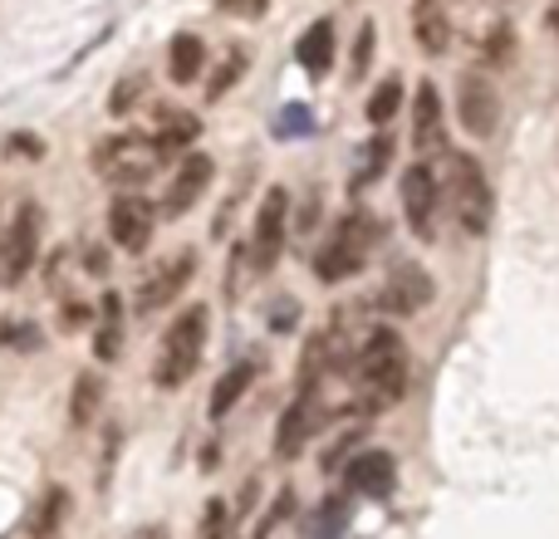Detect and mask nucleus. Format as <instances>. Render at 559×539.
I'll return each mask as SVG.
<instances>
[{
    "mask_svg": "<svg viewBox=\"0 0 559 539\" xmlns=\"http://www.w3.org/2000/svg\"><path fill=\"white\" fill-rule=\"evenodd\" d=\"M64 511H69V495L59 491V486H49V491H45V505H39L35 520H29V535H35V539L59 535V525H64Z\"/></svg>",
    "mask_w": 559,
    "mask_h": 539,
    "instance_id": "obj_24",
    "label": "nucleus"
},
{
    "mask_svg": "<svg viewBox=\"0 0 559 539\" xmlns=\"http://www.w3.org/2000/svg\"><path fill=\"white\" fill-rule=\"evenodd\" d=\"M442 182V206L456 216L466 236H486L491 231V216H496V196H491V182H486L481 163L472 153H452L447 147V172L437 177Z\"/></svg>",
    "mask_w": 559,
    "mask_h": 539,
    "instance_id": "obj_3",
    "label": "nucleus"
},
{
    "mask_svg": "<svg viewBox=\"0 0 559 539\" xmlns=\"http://www.w3.org/2000/svg\"><path fill=\"white\" fill-rule=\"evenodd\" d=\"M192 275H197V255L192 251L167 255L163 265H153V275H143V285H138V295H133V309L143 319L157 314V309H167L187 285H192Z\"/></svg>",
    "mask_w": 559,
    "mask_h": 539,
    "instance_id": "obj_9",
    "label": "nucleus"
},
{
    "mask_svg": "<svg viewBox=\"0 0 559 539\" xmlns=\"http://www.w3.org/2000/svg\"><path fill=\"white\" fill-rule=\"evenodd\" d=\"M212 177H216L212 157H206V153H182V163H177L173 182H167V192H163V206H157V216H187L206 196Z\"/></svg>",
    "mask_w": 559,
    "mask_h": 539,
    "instance_id": "obj_13",
    "label": "nucleus"
},
{
    "mask_svg": "<svg viewBox=\"0 0 559 539\" xmlns=\"http://www.w3.org/2000/svg\"><path fill=\"white\" fill-rule=\"evenodd\" d=\"M456 123L472 137H491L501 123V94H496L491 79L481 74H462L456 79Z\"/></svg>",
    "mask_w": 559,
    "mask_h": 539,
    "instance_id": "obj_10",
    "label": "nucleus"
},
{
    "mask_svg": "<svg viewBox=\"0 0 559 539\" xmlns=\"http://www.w3.org/2000/svg\"><path fill=\"white\" fill-rule=\"evenodd\" d=\"M378 245V216L373 212H344L334 226H329L324 245L314 251V279L319 285H344V279H354L358 270L368 265V255H373Z\"/></svg>",
    "mask_w": 559,
    "mask_h": 539,
    "instance_id": "obj_2",
    "label": "nucleus"
},
{
    "mask_svg": "<svg viewBox=\"0 0 559 539\" xmlns=\"http://www.w3.org/2000/svg\"><path fill=\"white\" fill-rule=\"evenodd\" d=\"M98 378L94 373H79L74 378V403H69V417H74V427H88L94 422V412H98Z\"/></svg>",
    "mask_w": 559,
    "mask_h": 539,
    "instance_id": "obj_25",
    "label": "nucleus"
},
{
    "mask_svg": "<svg viewBox=\"0 0 559 539\" xmlns=\"http://www.w3.org/2000/svg\"><path fill=\"white\" fill-rule=\"evenodd\" d=\"M241 69H246V55H241V49H236V55L226 59V64H222V69H216V74H212V84H206V94H212V98H222L226 88H231L236 79H241Z\"/></svg>",
    "mask_w": 559,
    "mask_h": 539,
    "instance_id": "obj_27",
    "label": "nucleus"
},
{
    "mask_svg": "<svg viewBox=\"0 0 559 539\" xmlns=\"http://www.w3.org/2000/svg\"><path fill=\"white\" fill-rule=\"evenodd\" d=\"M226 535V505L212 501L206 505V525H202V539H222Z\"/></svg>",
    "mask_w": 559,
    "mask_h": 539,
    "instance_id": "obj_30",
    "label": "nucleus"
},
{
    "mask_svg": "<svg viewBox=\"0 0 559 539\" xmlns=\"http://www.w3.org/2000/svg\"><path fill=\"white\" fill-rule=\"evenodd\" d=\"M348 486H354L358 495H368V501H383V495H393V486H397V462L388 452L354 456V466H348Z\"/></svg>",
    "mask_w": 559,
    "mask_h": 539,
    "instance_id": "obj_16",
    "label": "nucleus"
},
{
    "mask_svg": "<svg viewBox=\"0 0 559 539\" xmlns=\"http://www.w3.org/2000/svg\"><path fill=\"white\" fill-rule=\"evenodd\" d=\"M407 378H413V354H407L403 334L397 328H373V334L358 344L354 363H348V383H354L358 412H388V407L403 403Z\"/></svg>",
    "mask_w": 559,
    "mask_h": 539,
    "instance_id": "obj_1",
    "label": "nucleus"
},
{
    "mask_svg": "<svg viewBox=\"0 0 559 539\" xmlns=\"http://www.w3.org/2000/svg\"><path fill=\"white\" fill-rule=\"evenodd\" d=\"M265 5H271V0H222V10H226V15H241V20L265 15Z\"/></svg>",
    "mask_w": 559,
    "mask_h": 539,
    "instance_id": "obj_31",
    "label": "nucleus"
},
{
    "mask_svg": "<svg viewBox=\"0 0 559 539\" xmlns=\"http://www.w3.org/2000/svg\"><path fill=\"white\" fill-rule=\"evenodd\" d=\"M427 304H432V275L423 265H393V275L383 279V295H378V309L393 319H413Z\"/></svg>",
    "mask_w": 559,
    "mask_h": 539,
    "instance_id": "obj_14",
    "label": "nucleus"
},
{
    "mask_svg": "<svg viewBox=\"0 0 559 539\" xmlns=\"http://www.w3.org/2000/svg\"><path fill=\"white\" fill-rule=\"evenodd\" d=\"M206 69V45L197 35H173V45H167V74H173V84H192L197 74Z\"/></svg>",
    "mask_w": 559,
    "mask_h": 539,
    "instance_id": "obj_21",
    "label": "nucleus"
},
{
    "mask_svg": "<svg viewBox=\"0 0 559 539\" xmlns=\"http://www.w3.org/2000/svg\"><path fill=\"white\" fill-rule=\"evenodd\" d=\"M289 511H295V491H280V495H275V505H271V511H265V520H261V530H255V535H271L275 525L289 515Z\"/></svg>",
    "mask_w": 559,
    "mask_h": 539,
    "instance_id": "obj_28",
    "label": "nucleus"
},
{
    "mask_svg": "<svg viewBox=\"0 0 559 539\" xmlns=\"http://www.w3.org/2000/svg\"><path fill=\"white\" fill-rule=\"evenodd\" d=\"M413 147L423 163L432 153H447V108H442V94H437L432 79H423L413 94Z\"/></svg>",
    "mask_w": 559,
    "mask_h": 539,
    "instance_id": "obj_15",
    "label": "nucleus"
},
{
    "mask_svg": "<svg viewBox=\"0 0 559 539\" xmlns=\"http://www.w3.org/2000/svg\"><path fill=\"white\" fill-rule=\"evenodd\" d=\"M10 153H15V157H45V143H39V137H25V133H20V137H10Z\"/></svg>",
    "mask_w": 559,
    "mask_h": 539,
    "instance_id": "obj_32",
    "label": "nucleus"
},
{
    "mask_svg": "<svg viewBox=\"0 0 559 539\" xmlns=\"http://www.w3.org/2000/svg\"><path fill=\"white\" fill-rule=\"evenodd\" d=\"M397 108H403V79H397V74H388L383 84H378L373 94H368V108H364V118H368V123L378 128V133H383V128H388V123H393V118H397Z\"/></svg>",
    "mask_w": 559,
    "mask_h": 539,
    "instance_id": "obj_22",
    "label": "nucleus"
},
{
    "mask_svg": "<svg viewBox=\"0 0 559 539\" xmlns=\"http://www.w3.org/2000/svg\"><path fill=\"white\" fill-rule=\"evenodd\" d=\"M153 231H157V206L143 192H118L108 202V236H114L118 251H128V255L147 251Z\"/></svg>",
    "mask_w": 559,
    "mask_h": 539,
    "instance_id": "obj_7",
    "label": "nucleus"
},
{
    "mask_svg": "<svg viewBox=\"0 0 559 539\" xmlns=\"http://www.w3.org/2000/svg\"><path fill=\"white\" fill-rule=\"evenodd\" d=\"M413 35L423 45V55H447L452 45V20H447L442 0H413Z\"/></svg>",
    "mask_w": 559,
    "mask_h": 539,
    "instance_id": "obj_17",
    "label": "nucleus"
},
{
    "mask_svg": "<svg viewBox=\"0 0 559 539\" xmlns=\"http://www.w3.org/2000/svg\"><path fill=\"white\" fill-rule=\"evenodd\" d=\"M437 212H442V182H437V172L417 157L403 172V216H407V226H413V236L427 241L437 226Z\"/></svg>",
    "mask_w": 559,
    "mask_h": 539,
    "instance_id": "obj_11",
    "label": "nucleus"
},
{
    "mask_svg": "<svg viewBox=\"0 0 559 539\" xmlns=\"http://www.w3.org/2000/svg\"><path fill=\"white\" fill-rule=\"evenodd\" d=\"M251 383H255V363L251 358H241L236 368H226L222 378H216V387H212V403H206V412L212 417H226L236 403H241L246 393H251Z\"/></svg>",
    "mask_w": 559,
    "mask_h": 539,
    "instance_id": "obj_20",
    "label": "nucleus"
},
{
    "mask_svg": "<svg viewBox=\"0 0 559 539\" xmlns=\"http://www.w3.org/2000/svg\"><path fill=\"white\" fill-rule=\"evenodd\" d=\"M197 133H202V123H197L192 113H182V108H163L147 137H153V143L163 147V157H182L187 147L197 143Z\"/></svg>",
    "mask_w": 559,
    "mask_h": 539,
    "instance_id": "obj_18",
    "label": "nucleus"
},
{
    "mask_svg": "<svg viewBox=\"0 0 559 539\" xmlns=\"http://www.w3.org/2000/svg\"><path fill=\"white\" fill-rule=\"evenodd\" d=\"M138 94H143V79L133 74V79H123V88H118L114 98H108V108H114V113H128V104H133Z\"/></svg>",
    "mask_w": 559,
    "mask_h": 539,
    "instance_id": "obj_29",
    "label": "nucleus"
},
{
    "mask_svg": "<svg viewBox=\"0 0 559 539\" xmlns=\"http://www.w3.org/2000/svg\"><path fill=\"white\" fill-rule=\"evenodd\" d=\"M206 334H212V309L206 304H192L167 324L163 344H157V358H153V383L157 387H182L187 378L197 373L206 354Z\"/></svg>",
    "mask_w": 559,
    "mask_h": 539,
    "instance_id": "obj_4",
    "label": "nucleus"
},
{
    "mask_svg": "<svg viewBox=\"0 0 559 539\" xmlns=\"http://www.w3.org/2000/svg\"><path fill=\"white\" fill-rule=\"evenodd\" d=\"M285 241H289V192L285 187H271L261 196V212H255V226H251V270L255 275H271L275 261L285 255Z\"/></svg>",
    "mask_w": 559,
    "mask_h": 539,
    "instance_id": "obj_6",
    "label": "nucleus"
},
{
    "mask_svg": "<svg viewBox=\"0 0 559 539\" xmlns=\"http://www.w3.org/2000/svg\"><path fill=\"white\" fill-rule=\"evenodd\" d=\"M319 422H324V407H319V387H305V383H299V397L285 407V417H280V427H275V456H280V462H289V456L305 452L309 436L319 432Z\"/></svg>",
    "mask_w": 559,
    "mask_h": 539,
    "instance_id": "obj_12",
    "label": "nucleus"
},
{
    "mask_svg": "<svg viewBox=\"0 0 559 539\" xmlns=\"http://www.w3.org/2000/svg\"><path fill=\"white\" fill-rule=\"evenodd\" d=\"M373 45H378V29H373V20H364V25H358V39H354V79H364V74H368Z\"/></svg>",
    "mask_w": 559,
    "mask_h": 539,
    "instance_id": "obj_26",
    "label": "nucleus"
},
{
    "mask_svg": "<svg viewBox=\"0 0 559 539\" xmlns=\"http://www.w3.org/2000/svg\"><path fill=\"white\" fill-rule=\"evenodd\" d=\"M163 163H167L163 147L147 133H114L94 147V172L104 177V182L123 187V192H138Z\"/></svg>",
    "mask_w": 559,
    "mask_h": 539,
    "instance_id": "obj_5",
    "label": "nucleus"
},
{
    "mask_svg": "<svg viewBox=\"0 0 559 539\" xmlns=\"http://www.w3.org/2000/svg\"><path fill=\"white\" fill-rule=\"evenodd\" d=\"M118 348H123V309H118V295H104V319H98V338H94V358L114 363Z\"/></svg>",
    "mask_w": 559,
    "mask_h": 539,
    "instance_id": "obj_23",
    "label": "nucleus"
},
{
    "mask_svg": "<svg viewBox=\"0 0 559 539\" xmlns=\"http://www.w3.org/2000/svg\"><path fill=\"white\" fill-rule=\"evenodd\" d=\"M128 539H167V530H163V525H147V530H133Z\"/></svg>",
    "mask_w": 559,
    "mask_h": 539,
    "instance_id": "obj_33",
    "label": "nucleus"
},
{
    "mask_svg": "<svg viewBox=\"0 0 559 539\" xmlns=\"http://www.w3.org/2000/svg\"><path fill=\"white\" fill-rule=\"evenodd\" d=\"M550 25H555V35H559V0H555V15H550Z\"/></svg>",
    "mask_w": 559,
    "mask_h": 539,
    "instance_id": "obj_34",
    "label": "nucleus"
},
{
    "mask_svg": "<svg viewBox=\"0 0 559 539\" xmlns=\"http://www.w3.org/2000/svg\"><path fill=\"white\" fill-rule=\"evenodd\" d=\"M295 59L305 74H329V64H334V20H314V25L299 35L295 45Z\"/></svg>",
    "mask_w": 559,
    "mask_h": 539,
    "instance_id": "obj_19",
    "label": "nucleus"
},
{
    "mask_svg": "<svg viewBox=\"0 0 559 539\" xmlns=\"http://www.w3.org/2000/svg\"><path fill=\"white\" fill-rule=\"evenodd\" d=\"M35 255H39V212L25 202L10 216L5 236H0V285H20L35 270Z\"/></svg>",
    "mask_w": 559,
    "mask_h": 539,
    "instance_id": "obj_8",
    "label": "nucleus"
}]
</instances>
